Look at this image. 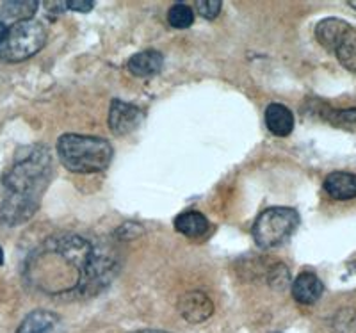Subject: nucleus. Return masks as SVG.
<instances>
[{
	"label": "nucleus",
	"mask_w": 356,
	"mask_h": 333,
	"mask_svg": "<svg viewBox=\"0 0 356 333\" xmlns=\"http://www.w3.org/2000/svg\"><path fill=\"white\" fill-rule=\"evenodd\" d=\"M298 225H300V214L294 209L271 207L266 209L257 218L251 234L260 248H276L294 234Z\"/></svg>",
	"instance_id": "nucleus-5"
},
{
	"label": "nucleus",
	"mask_w": 356,
	"mask_h": 333,
	"mask_svg": "<svg viewBox=\"0 0 356 333\" xmlns=\"http://www.w3.org/2000/svg\"><path fill=\"white\" fill-rule=\"evenodd\" d=\"M40 4L36 0H13V2H6L0 9V15L9 20L22 22V20H33L34 13L38 11Z\"/></svg>",
	"instance_id": "nucleus-15"
},
{
	"label": "nucleus",
	"mask_w": 356,
	"mask_h": 333,
	"mask_svg": "<svg viewBox=\"0 0 356 333\" xmlns=\"http://www.w3.org/2000/svg\"><path fill=\"white\" fill-rule=\"evenodd\" d=\"M178 314L191 325H200L211 319L214 314V303L202 291H189L178 300Z\"/></svg>",
	"instance_id": "nucleus-7"
},
{
	"label": "nucleus",
	"mask_w": 356,
	"mask_h": 333,
	"mask_svg": "<svg viewBox=\"0 0 356 333\" xmlns=\"http://www.w3.org/2000/svg\"><path fill=\"white\" fill-rule=\"evenodd\" d=\"M332 333H356V310L340 309L332 319Z\"/></svg>",
	"instance_id": "nucleus-19"
},
{
	"label": "nucleus",
	"mask_w": 356,
	"mask_h": 333,
	"mask_svg": "<svg viewBox=\"0 0 356 333\" xmlns=\"http://www.w3.org/2000/svg\"><path fill=\"white\" fill-rule=\"evenodd\" d=\"M333 54L337 56L340 65L348 68L349 72H353V74H356V29L337 47Z\"/></svg>",
	"instance_id": "nucleus-17"
},
{
	"label": "nucleus",
	"mask_w": 356,
	"mask_h": 333,
	"mask_svg": "<svg viewBox=\"0 0 356 333\" xmlns=\"http://www.w3.org/2000/svg\"><path fill=\"white\" fill-rule=\"evenodd\" d=\"M4 264V252H2V248H0V266Z\"/></svg>",
	"instance_id": "nucleus-26"
},
{
	"label": "nucleus",
	"mask_w": 356,
	"mask_h": 333,
	"mask_svg": "<svg viewBox=\"0 0 356 333\" xmlns=\"http://www.w3.org/2000/svg\"><path fill=\"white\" fill-rule=\"evenodd\" d=\"M66 8L77 13H89L95 8L93 0H68Z\"/></svg>",
	"instance_id": "nucleus-22"
},
{
	"label": "nucleus",
	"mask_w": 356,
	"mask_h": 333,
	"mask_svg": "<svg viewBox=\"0 0 356 333\" xmlns=\"http://www.w3.org/2000/svg\"><path fill=\"white\" fill-rule=\"evenodd\" d=\"M324 191L340 202L356 198V175L348 171H333L324 180Z\"/></svg>",
	"instance_id": "nucleus-10"
},
{
	"label": "nucleus",
	"mask_w": 356,
	"mask_h": 333,
	"mask_svg": "<svg viewBox=\"0 0 356 333\" xmlns=\"http://www.w3.org/2000/svg\"><path fill=\"white\" fill-rule=\"evenodd\" d=\"M323 118L332 123L333 127H339V129L356 130L355 107H351V109H332V107H326L323 111Z\"/></svg>",
	"instance_id": "nucleus-16"
},
{
	"label": "nucleus",
	"mask_w": 356,
	"mask_h": 333,
	"mask_svg": "<svg viewBox=\"0 0 356 333\" xmlns=\"http://www.w3.org/2000/svg\"><path fill=\"white\" fill-rule=\"evenodd\" d=\"M47 9L52 13H61L66 11V2H47Z\"/></svg>",
	"instance_id": "nucleus-23"
},
{
	"label": "nucleus",
	"mask_w": 356,
	"mask_h": 333,
	"mask_svg": "<svg viewBox=\"0 0 356 333\" xmlns=\"http://www.w3.org/2000/svg\"><path fill=\"white\" fill-rule=\"evenodd\" d=\"M164 65V57L157 50H143L129 59L130 74L136 77H152L157 75Z\"/></svg>",
	"instance_id": "nucleus-12"
},
{
	"label": "nucleus",
	"mask_w": 356,
	"mask_h": 333,
	"mask_svg": "<svg viewBox=\"0 0 356 333\" xmlns=\"http://www.w3.org/2000/svg\"><path fill=\"white\" fill-rule=\"evenodd\" d=\"M355 31L351 24L340 18H324L316 25V38L321 45L330 52H335L337 47Z\"/></svg>",
	"instance_id": "nucleus-8"
},
{
	"label": "nucleus",
	"mask_w": 356,
	"mask_h": 333,
	"mask_svg": "<svg viewBox=\"0 0 356 333\" xmlns=\"http://www.w3.org/2000/svg\"><path fill=\"white\" fill-rule=\"evenodd\" d=\"M59 317L49 310H34L18 326L17 333H57Z\"/></svg>",
	"instance_id": "nucleus-13"
},
{
	"label": "nucleus",
	"mask_w": 356,
	"mask_h": 333,
	"mask_svg": "<svg viewBox=\"0 0 356 333\" xmlns=\"http://www.w3.org/2000/svg\"><path fill=\"white\" fill-rule=\"evenodd\" d=\"M267 282L273 289H280L284 291L289 284H291V273H289L287 266L284 264H275L269 273H267Z\"/></svg>",
	"instance_id": "nucleus-20"
},
{
	"label": "nucleus",
	"mask_w": 356,
	"mask_h": 333,
	"mask_svg": "<svg viewBox=\"0 0 356 333\" xmlns=\"http://www.w3.org/2000/svg\"><path fill=\"white\" fill-rule=\"evenodd\" d=\"M221 0H198V2H196V11H198L203 18H207V20H214L219 13H221Z\"/></svg>",
	"instance_id": "nucleus-21"
},
{
	"label": "nucleus",
	"mask_w": 356,
	"mask_h": 333,
	"mask_svg": "<svg viewBox=\"0 0 356 333\" xmlns=\"http://www.w3.org/2000/svg\"><path fill=\"white\" fill-rule=\"evenodd\" d=\"M292 287V298L301 305H314L324 293V285L316 273L303 271L296 277Z\"/></svg>",
	"instance_id": "nucleus-9"
},
{
	"label": "nucleus",
	"mask_w": 356,
	"mask_h": 333,
	"mask_svg": "<svg viewBox=\"0 0 356 333\" xmlns=\"http://www.w3.org/2000/svg\"><path fill=\"white\" fill-rule=\"evenodd\" d=\"M57 155L63 166L73 173L89 175L109 168L114 150L107 139L95 136L65 134L57 141Z\"/></svg>",
	"instance_id": "nucleus-3"
},
{
	"label": "nucleus",
	"mask_w": 356,
	"mask_h": 333,
	"mask_svg": "<svg viewBox=\"0 0 356 333\" xmlns=\"http://www.w3.org/2000/svg\"><path fill=\"white\" fill-rule=\"evenodd\" d=\"M175 228L182 236L187 237H202L209 232V220L198 211L182 212L175 220Z\"/></svg>",
	"instance_id": "nucleus-14"
},
{
	"label": "nucleus",
	"mask_w": 356,
	"mask_h": 333,
	"mask_svg": "<svg viewBox=\"0 0 356 333\" xmlns=\"http://www.w3.org/2000/svg\"><path fill=\"white\" fill-rule=\"evenodd\" d=\"M6 34H8V24H6V22H0V49L4 45Z\"/></svg>",
	"instance_id": "nucleus-24"
},
{
	"label": "nucleus",
	"mask_w": 356,
	"mask_h": 333,
	"mask_svg": "<svg viewBox=\"0 0 356 333\" xmlns=\"http://www.w3.org/2000/svg\"><path fill=\"white\" fill-rule=\"evenodd\" d=\"M111 250L75 234L50 237L27 259L25 277L52 296L91 298L116 277Z\"/></svg>",
	"instance_id": "nucleus-1"
},
{
	"label": "nucleus",
	"mask_w": 356,
	"mask_h": 333,
	"mask_svg": "<svg viewBox=\"0 0 356 333\" xmlns=\"http://www.w3.org/2000/svg\"><path fill=\"white\" fill-rule=\"evenodd\" d=\"M266 125L271 134L285 138L294 130V114L282 104H271L266 109Z\"/></svg>",
	"instance_id": "nucleus-11"
},
{
	"label": "nucleus",
	"mask_w": 356,
	"mask_h": 333,
	"mask_svg": "<svg viewBox=\"0 0 356 333\" xmlns=\"http://www.w3.org/2000/svg\"><path fill=\"white\" fill-rule=\"evenodd\" d=\"M143 118L145 114L138 106L122 102V100H113L107 123L116 136H127L141 125Z\"/></svg>",
	"instance_id": "nucleus-6"
},
{
	"label": "nucleus",
	"mask_w": 356,
	"mask_h": 333,
	"mask_svg": "<svg viewBox=\"0 0 356 333\" xmlns=\"http://www.w3.org/2000/svg\"><path fill=\"white\" fill-rule=\"evenodd\" d=\"M52 154L44 145L20 148L2 179L4 196L0 204V223L17 227L33 218L52 179Z\"/></svg>",
	"instance_id": "nucleus-2"
},
{
	"label": "nucleus",
	"mask_w": 356,
	"mask_h": 333,
	"mask_svg": "<svg viewBox=\"0 0 356 333\" xmlns=\"http://www.w3.org/2000/svg\"><path fill=\"white\" fill-rule=\"evenodd\" d=\"M168 22L175 29H189L195 22V11L187 4H175L168 11Z\"/></svg>",
	"instance_id": "nucleus-18"
},
{
	"label": "nucleus",
	"mask_w": 356,
	"mask_h": 333,
	"mask_svg": "<svg viewBox=\"0 0 356 333\" xmlns=\"http://www.w3.org/2000/svg\"><path fill=\"white\" fill-rule=\"evenodd\" d=\"M349 6H351L353 9H356V0H351V2H349Z\"/></svg>",
	"instance_id": "nucleus-27"
},
{
	"label": "nucleus",
	"mask_w": 356,
	"mask_h": 333,
	"mask_svg": "<svg viewBox=\"0 0 356 333\" xmlns=\"http://www.w3.org/2000/svg\"><path fill=\"white\" fill-rule=\"evenodd\" d=\"M47 43V29L38 20L15 22L8 27L4 45L0 49V61L20 63L40 52Z\"/></svg>",
	"instance_id": "nucleus-4"
},
{
	"label": "nucleus",
	"mask_w": 356,
	"mask_h": 333,
	"mask_svg": "<svg viewBox=\"0 0 356 333\" xmlns=\"http://www.w3.org/2000/svg\"><path fill=\"white\" fill-rule=\"evenodd\" d=\"M134 333H164V332H157V330H141V332H134Z\"/></svg>",
	"instance_id": "nucleus-25"
}]
</instances>
